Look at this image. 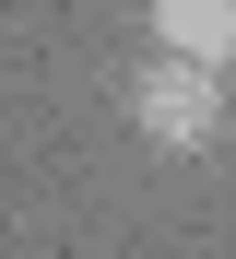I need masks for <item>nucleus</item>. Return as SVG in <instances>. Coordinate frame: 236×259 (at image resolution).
<instances>
[{"label":"nucleus","mask_w":236,"mask_h":259,"mask_svg":"<svg viewBox=\"0 0 236 259\" xmlns=\"http://www.w3.org/2000/svg\"><path fill=\"white\" fill-rule=\"evenodd\" d=\"M154 48L224 71V59H236V0H154Z\"/></svg>","instance_id":"obj_2"},{"label":"nucleus","mask_w":236,"mask_h":259,"mask_svg":"<svg viewBox=\"0 0 236 259\" xmlns=\"http://www.w3.org/2000/svg\"><path fill=\"white\" fill-rule=\"evenodd\" d=\"M118 106H130V130H142V142H165V153H201L213 130H224V82H213L201 59L154 48V59L118 82Z\"/></svg>","instance_id":"obj_1"}]
</instances>
